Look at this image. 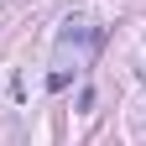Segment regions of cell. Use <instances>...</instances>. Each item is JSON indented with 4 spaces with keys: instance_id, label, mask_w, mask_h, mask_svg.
<instances>
[{
    "instance_id": "1",
    "label": "cell",
    "mask_w": 146,
    "mask_h": 146,
    "mask_svg": "<svg viewBox=\"0 0 146 146\" xmlns=\"http://www.w3.org/2000/svg\"><path fill=\"white\" fill-rule=\"evenodd\" d=\"M68 84H73V73H63V68H58V73L47 78V89H52V94H58V89H68Z\"/></svg>"
}]
</instances>
